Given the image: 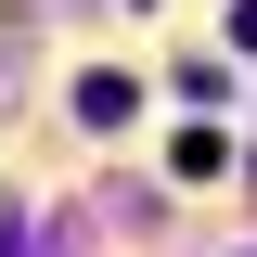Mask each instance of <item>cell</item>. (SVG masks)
<instances>
[{
	"instance_id": "2",
	"label": "cell",
	"mask_w": 257,
	"mask_h": 257,
	"mask_svg": "<svg viewBox=\"0 0 257 257\" xmlns=\"http://www.w3.org/2000/svg\"><path fill=\"white\" fill-rule=\"evenodd\" d=\"M128 103H142L128 77H77V116H90V128H128Z\"/></svg>"
},
{
	"instance_id": "1",
	"label": "cell",
	"mask_w": 257,
	"mask_h": 257,
	"mask_svg": "<svg viewBox=\"0 0 257 257\" xmlns=\"http://www.w3.org/2000/svg\"><path fill=\"white\" fill-rule=\"evenodd\" d=\"M167 167H180V180H219L231 142H219V128H180V142H167Z\"/></svg>"
}]
</instances>
